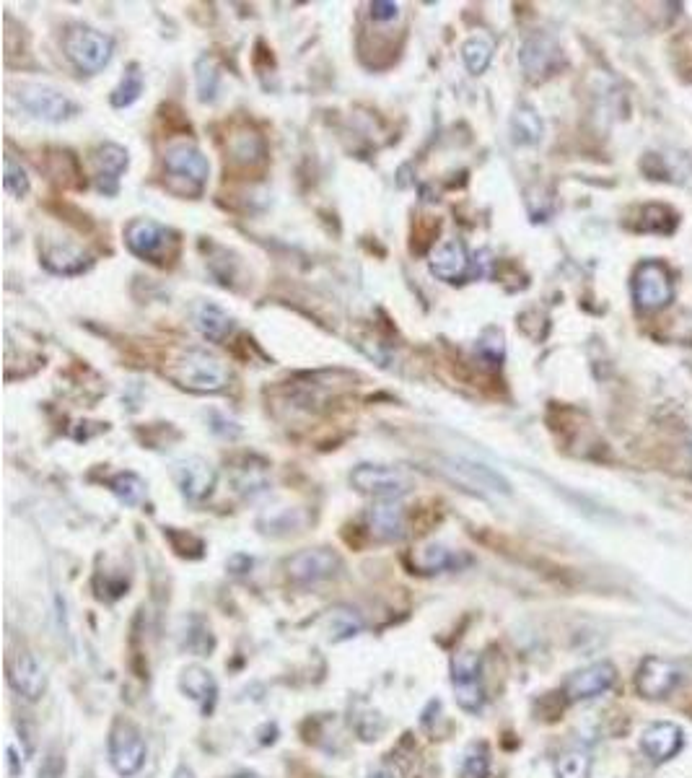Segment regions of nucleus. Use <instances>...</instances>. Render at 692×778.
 I'll list each match as a JSON object with an SVG mask.
<instances>
[{
  "label": "nucleus",
  "mask_w": 692,
  "mask_h": 778,
  "mask_svg": "<svg viewBox=\"0 0 692 778\" xmlns=\"http://www.w3.org/2000/svg\"><path fill=\"white\" fill-rule=\"evenodd\" d=\"M164 166L174 177L187 179V182H192L195 187H203L205 182H208V159L203 156V151H197L190 143H177V146L169 148L164 156Z\"/></svg>",
  "instance_id": "nucleus-16"
},
{
  "label": "nucleus",
  "mask_w": 692,
  "mask_h": 778,
  "mask_svg": "<svg viewBox=\"0 0 692 778\" xmlns=\"http://www.w3.org/2000/svg\"><path fill=\"white\" fill-rule=\"evenodd\" d=\"M462 58L464 65L470 68V73L480 76L490 65V60H493V42H490L488 37H483V34L467 39L462 47Z\"/></svg>",
  "instance_id": "nucleus-27"
},
{
  "label": "nucleus",
  "mask_w": 692,
  "mask_h": 778,
  "mask_svg": "<svg viewBox=\"0 0 692 778\" xmlns=\"http://www.w3.org/2000/svg\"><path fill=\"white\" fill-rule=\"evenodd\" d=\"M6 755H8V773H11V776H21V773H24V758H19V753H16V747L13 745H8Z\"/></svg>",
  "instance_id": "nucleus-37"
},
{
  "label": "nucleus",
  "mask_w": 692,
  "mask_h": 778,
  "mask_svg": "<svg viewBox=\"0 0 692 778\" xmlns=\"http://www.w3.org/2000/svg\"><path fill=\"white\" fill-rule=\"evenodd\" d=\"M65 52L83 73H99L112 60V39L91 26H73L65 34Z\"/></svg>",
  "instance_id": "nucleus-4"
},
{
  "label": "nucleus",
  "mask_w": 692,
  "mask_h": 778,
  "mask_svg": "<svg viewBox=\"0 0 692 778\" xmlns=\"http://www.w3.org/2000/svg\"><path fill=\"white\" fill-rule=\"evenodd\" d=\"M617 672L610 662H597L589 664L584 670L573 672L566 680V698L571 703L578 701H591V698L602 696L615 685Z\"/></svg>",
  "instance_id": "nucleus-14"
},
{
  "label": "nucleus",
  "mask_w": 692,
  "mask_h": 778,
  "mask_svg": "<svg viewBox=\"0 0 692 778\" xmlns=\"http://www.w3.org/2000/svg\"><path fill=\"white\" fill-rule=\"evenodd\" d=\"M591 773V755L586 750H568L555 763V776L558 778H589Z\"/></svg>",
  "instance_id": "nucleus-29"
},
{
  "label": "nucleus",
  "mask_w": 692,
  "mask_h": 778,
  "mask_svg": "<svg viewBox=\"0 0 692 778\" xmlns=\"http://www.w3.org/2000/svg\"><path fill=\"white\" fill-rule=\"evenodd\" d=\"M8 685L26 701H39L47 690L45 667L29 651H21L8 664Z\"/></svg>",
  "instance_id": "nucleus-15"
},
{
  "label": "nucleus",
  "mask_w": 692,
  "mask_h": 778,
  "mask_svg": "<svg viewBox=\"0 0 692 778\" xmlns=\"http://www.w3.org/2000/svg\"><path fill=\"white\" fill-rule=\"evenodd\" d=\"M148 747L143 734L130 721H115V727L109 732V763L120 776H135L140 768L146 766Z\"/></svg>",
  "instance_id": "nucleus-6"
},
{
  "label": "nucleus",
  "mask_w": 692,
  "mask_h": 778,
  "mask_svg": "<svg viewBox=\"0 0 692 778\" xmlns=\"http://www.w3.org/2000/svg\"><path fill=\"white\" fill-rule=\"evenodd\" d=\"M231 159L239 161V164H260L265 159V143L254 130H239L231 138Z\"/></svg>",
  "instance_id": "nucleus-26"
},
{
  "label": "nucleus",
  "mask_w": 692,
  "mask_h": 778,
  "mask_svg": "<svg viewBox=\"0 0 692 778\" xmlns=\"http://www.w3.org/2000/svg\"><path fill=\"white\" fill-rule=\"evenodd\" d=\"M172 778H195V773H192L190 766H179L177 771H174Z\"/></svg>",
  "instance_id": "nucleus-39"
},
{
  "label": "nucleus",
  "mask_w": 692,
  "mask_h": 778,
  "mask_svg": "<svg viewBox=\"0 0 692 778\" xmlns=\"http://www.w3.org/2000/svg\"><path fill=\"white\" fill-rule=\"evenodd\" d=\"M96 177H99V185L102 190L115 192L117 182H120L122 172L127 169V151L125 148L115 146V143H107L96 151Z\"/></svg>",
  "instance_id": "nucleus-22"
},
{
  "label": "nucleus",
  "mask_w": 692,
  "mask_h": 778,
  "mask_svg": "<svg viewBox=\"0 0 692 778\" xmlns=\"http://www.w3.org/2000/svg\"><path fill=\"white\" fill-rule=\"evenodd\" d=\"M682 729L677 724H669V721H659V724H651V727L643 729L641 734V747L643 753L654 763H664V760L674 758V755L682 750Z\"/></svg>",
  "instance_id": "nucleus-18"
},
{
  "label": "nucleus",
  "mask_w": 692,
  "mask_h": 778,
  "mask_svg": "<svg viewBox=\"0 0 692 778\" xmlns=\"http://www.w3.org/2000/svg\"><path fill=\"white\" fill-rule=\"evenodd\" d=\"M140 94H143V73H140L138 65H130V71L125 73L120 86L112 91V104L115 107H130L133 102H138Z\"/></svg>",
  "instance_id": "nucleus-30"
},
{
  "label": "nucleus",
  "mask_w": 692,
  "mask_h": 778,
  "mask_svg": "<svg viewBox=\"0 0 692 778\" xmlns=\"http://www.w3.org/2000/svg\"><path fill=\"white\" fill-rule=\"evenodd\" d=\"M477 351L483 353V356H488L490 364H498L503 358V338L498 335V332H485L483 340L477 343Z\"/></svg>",
  "instance_id": "nucleus-35"
},
{
  "label": "nucleus",
  "mask_w": 692,
  "mask_h": 778,
  "mask_svg": "<svg viewBox=\"0 0 692 778\" xmlns=\"http://www.w3.org/2000/svg\"><path fill=\"white\" fill-rule=\"evenodd\" d=\"M197 91H200L203 102H210L218 91V71L216 63L210 58H203L197 63Z\"/></svg>",
  "instance_id": "nucleus-33"
},
{
  "label": "nucleus",
  "mask_w": 692,
  "mask_h": 778,
  "mask_svg": "<svg viewBox=\"0 0 692 778\" xmlns=\"http://www.w3.org/2000/svg\"><path fill=\"white\" fill-rule=\"evenodd\" d=\"M369 778H397V773H394V771H389V768H381V771L371 773Z\"/></svg>",
  "instance_id": "nucleus-40"
},
{
  "label": "nucleus",
  "mask_w": 692,
  "mask_h": 778,
  "mask_svg": "<svg viewBox=\"0 0 692 778\" xmlns=\"http://www.w3.org/2000/svg\"><path fill=\"white\" fill-rule=\"evenodd\" d=\"M472 558L462 550L446 548V545L431 543L426 548H420L413 555V566L420 574H444V571H462L464 566H470Z\"/></svg>",
  "instance_id": "nucleus-20"
},
{
  "label": "nucleus",
  "mask_w": 692,
  "mask_h": 778,
  "mask_svg": "<svg viewBox=\"0 0 692 778\" xmlns=\"http://www.w3.org/2000/svg\"><path fill=\"white\" fill-rule=\"evenodd\" d=\"M361 628L363 623L356 613H350V610H335V613H332V633H337L335 638L358 636Z\"/></svg>",
  "instance_id": "nucleus-34"
},
{
  "label": "nucleus",
  "mask_w": 692,
  "mask_h": 778,
  "mask_svg": "<svg viewBox=\"0 0 692 778\" xmlns=\"http://www.w3.org/2000/svg\"><path fill=\"white\" fill-rule=\"evenodd\" d=\"M172 478L182 496H187L190 501H203L216 485V470L203 457H187V460L174 462Z\"/></svg>",
  "instance_id": "nucleus-13"
},
{
  "label": "nucleus",
  "mask_w": 692,
  "mask_h": 778,
  "mask_svg": "<svg viewBox=\"0 0 692 778\" xmlns=\"http://www.w3.org/2000/svg\"><path fill=\"white\" fill-rule=\"evenodd\" d=\"M542 130H545L542 117L537 115L532 107H527V104H521L514 112V117H511V133H514L516 143L534 146V143H540Z\"/></svg>",
  "instance_id": "nucleus-25"
},
{
  "label": "nucleus",
  "mask_w": 692,
  "mask_h": 778,
  "mask_svg": "<svg viewBox=\"0 0 692 778\" xmlns=\"http://www.w3.org/2000/svg\"><path fill=\"white\" fill-rule=\"evenodd\" d=\"M166 377L172 379L174 384H179L182 389L208 395V392H221V389H226V384H229V366L223 364L216 353L203 351V348H192V351H187L185 356L166 369Z\"/></svg>",
  "instance_id": "nucleus-1"
},
{
  "label": "nucleus",
  "mask_w": 692,
  "mask_h": 778,
  "mask_svg": "<svg viewBox=\"0 0 692 778\" xmlns=\"http://www.w3.org/2000/svg\"><path fill=\"white\" fill-rule=\"evenodd\" d=\"M109 488L120 501H125L127 506H138L143 498H146V483L135 475V472H120L115 478L109 480Z\"/></svg>",
  "instance_id": "nucleus-28"
},
{
  "label": "nucleus",
  "mask_w": 692,
  "mask_h": 778,
  "mask_svg": "<svg viewBox=\"0 0 692 778\" xmlns=\"http://www.w3.org/2000/svg\"><path fill=\"white\" fill-rule=\"evenodd\" d=\"M672 273L664 262L648 260L633 273V299L641 312H659L672 301Z\"/></svg>",
  "instance_id": "nucleus-2"
},
{
  "label": "nucleus",
  "mask_w": 692,
  "mask_h": 778,
  "mask_svg": "<svg viewBox=\"0 0 692 778\" xmlns=\"http://www.w3.org/2000/svg\"><path fill=\"white\" fill-rule=\"evenodd\" d=\"M343 568L340 555L327 548H309L288 558L286 571L288 579L296 584H317V581L332 579Z\"/></svg>",
  "instance_id": "nucleus-9"
},
{
  "label": "nucleus",
  "mask_w": 692,
  "mask_h": 778,
  "mask_svg": "<svg viewBox=\"0 0 692 778\" xmlns=\"http://www.w3.org/2000/svg\"><path fill=\"white\" fill-rule=\"evenodd\" d=\"M369 532L379 543H394L405 537V509L397 501H381L366 514Z\"/></svg>",
  "instance_id": "nucleus-19"
},
{
  "label": "nucleus",
  "mask_w": 692,
  "mask_h": 778,
  "mask_svg": "<svg viewBox=\"0 0 692 778\" xmlns=\"http://www.w3.org/2000/svg\"><path fill=\"white\" fill-rule=\"evenodd\" d=\"M371 16L376 21H394L400 16V3H392V0H376L371 3Z\"/></svg>",
  "instance_id": "nucleus-36"
},
{
  "label": "nucleus",
  "mask_w": 692,
  "mask_h": 778,
  "mask_svg": "<svg viewBox=\"0 0 692 778\" xmlns=\"http://www.w3.org/2000/svg\"><path fill=\"white\" fill-rule=\"evenodd\" d=\"M195 327L197 332L203 335L210 343H221V340L229 338L231 327H234V319L226 309H221L218 304H210V301H200L195 307Z\"/></svg>",
  "instance_id": "nucleus-21"
},
{
  "label": "nucleus",
  "mask_w": 692,
  "mask_h": 778,
  "mask_svg": "<svg viewBox=\"0 0 692 778\" xmlns=\"http://www.w3.org/2000/svg\"><path fill=\"white\" fill-rule=\"evenodd\" d=\"M470 270V255L459 239H446L439 247L433 249L431 255V273L446 283L462 281Z\"/></svg>",
  "instance_id": "nucleus-17"
},
{
  "label": "nucleus",
  "mask_w": 692,
  "mask_h": 778,
  "mask_svg": "<svg viewBox=\"0 0 692 778\" xmlns=\"http://www.w3.org/2000/svg\"><path fill=\"white\" fill-rule=\"evenodd\" d=\"M236 778H260V776H236Z\"/></svg>",
  "instance_id": "nucleus-41"
},
{
  "label": "nucleus",
  "mask_w": 692,
  "mask_h": 778,
  "mask_svg": "<svg viewBox=\"0 0 692 778\" xmlns=\"http://www.w3.org/2000/svg\"><path fill=\"white\" fill-rule=\"evenodd\" d=\"M86 260H89V257L83 255L78 247H70V244H55V247L47 249L45 255L47 268L60 275L81 273V270H86V265H89Z\"/></svg>",
  "instance_id": "nucleus-24"
},
{
  "label": "nucleus",
  "mask_w": 692,
  "mask_h": 778,
  "mask_svg": "<svg viewBox=\"0 0 692 778\" xmlns=\"http://www.w3.org/2000/svg\"><path fill=\"white\" fill-rule=\"evenodd\" d=\"M490 771V753L488 747L472 745L462 760V778H485Z\"/></svg>",
  "instance_id": "nucleus-31"
},
{
  "label": "nucleus",
  "mask_w": 692,
  "mask_h": 778,
  "mask_svg": "<svg viewBox=\"0 0 692 778\" xmlns=\"http://www.w3.org/2000/svg\"><path fill=\"white\" fill-rule=\"evenodd\" d=\"M58 776H60L58 760H55V755H50L45 766H42V771H39V778H58Z\"/></svg>",
  "instance_id": "nucleus-38"
},
{
  "label": "nucleus",
  "mask_w": 692,
  "mask_h": 778,
  "mask_svg": "<svg viewBox=\"0 0 692 778\" xmlns=\"http://www.w3.org/2000/svg\"><path fill=\"white\" fill-rule=\"evenodd\" d=\"M519 60L529 78H545L563 65V52H560V45L550 34L537 32L524 39V45L519 50Z\"/></svg>",
  "instance_id": "nucleus-10"
},
{
  "label": "nucleus",
  "mask_w": 692,
  "mask_h": 778,
  "mask_svg": "<svg viewBox=\"0 0 692 778\" xmlns=\"http://www.w3.org/2000/svg\"><path fill=\"white\" fill-rule=\"evenodd\" d=\"M451 685H454V693H457V703L477 714L485 703V688H483V659L480 654H472V651H462L457 657L451 659Z\"/></svg>",
  "instance_id": "nucleus-7"
},
{
  "label": "nucleus",
  "mask_w": 692,
  "mask_h": 778,
  "mask_svg": "<svg viewBox=\"0 0 692 778\" xmlns=\"http://www.w3.org/2000/svg\"><path fill=\"white\" fill-rule=\"evenodd\" d=\"M19 102L26 112L47 122H63L76 112V104L63 91L42 86V83H26L19 89Z\"/></svg>",
  "instance_id": "nucleus-8"
},
{
  "label": "nucleus",
  "mask_w": 692,
  "mask_h": 778,
  "mask_svg": "<svg viewBox=\"0 0 692 778\" xmlns=\"http://www.w3.org/2000/svg\"><path fill=\"white\" fill-rule=\"evenodd\" d=\"M350 483L356 491L381 498V501H394L413 488V480L405 470L387 465H358L350 472Z\"/></svg>",
  "instance_id": "nucleus-5"
},
{
  "label": "nucleus",
  "mask_w": 692,
  "mask_h": 778,
  "mask_svg": "<svg viewBox=\"0 0 692 778\" xmlns=\"http://www.w3.org/2000/svg\"><path fill=\"white\" fill-rule=\"evenodd\" d=\"M125 242L133 255L143 257V260L161 262L166 247L172 242V231L151 221V218H138V221L127 226Z\"/></svg>",
  "instance_id": "nucleus-12"
},
{
  "label": "nucleus",
  "mask_w": 692,
  "mask_h": 778,
  "mask_svg": "<svg viewBox=\"0 0 692 778\" xmlns=\"http://www.w3.org/2000/svg\"><path fill=\"white\" fill-rule=\"evenodd\" d=\"M3 169H6V172H3V185H6V190L11 192L13 198H24L26 192H29V177H26L24 166L8 154L6 161H3Z\"/></svg>",
  "instance_id": "nucleus-32"
},
{
  "label": "nucleus",
  "mask_w": 692,
  "mask_h": 778,
  "mask_svg": "<svg viewBox=\"0 0 692 778\" xmlns=\"http://www.w3.org/2000/svg\"><path fill=\"white\" fill-rule=\"evenodd\" d=\"M436 465H439L441 475H446L467 491L488 493V496H508L511 493L508 480L498 475L496 470H490L488 465H480V462L464 460V457H444Z\"/></svg>",
  "instance_id": "nucleus-3"
},
{
  "label": "nucleus",
  "mask_w": 692,
  "mask_h": 778,
  "mask_svg": "<svg viewBox=\"0 0 692 778\" xmlns=\"http://www.w3.org/2000/svg\"><path fill=\"white\" fill-rule=\"evenodd\" d=\"M680 680L682 672L677 670V664L659 657H648L646 662L638 667L635 688H638V693H641L643 698H667L677 690Z\"/></svg>",
  "instance_id": "nucleus-11"
},
{
  "label": "nucleus",
  "mask_w": 692,
  "mask_h": 778,
  "mask_svg": "<svg viewBox=\"0 0 692 778\" xmlns=\"http://www.w3.org/2000/svg\"><path fill=\"white\" fill-rule=\"evenodd\" d=\"M690 452H692V444H690Z\"/></svg>",
  "instance_id": "nucleus-42"
},
{
  "label": "nucleus",
  "mask_w": 692,
  "mask_h": 778,
  "mask_svg": "<svg viewBox=\"0 0 692 778\" xmlns=\"http://www.w3.org/2000/svg\"><path fill=\"white\" fill-rule=\"evenodd\" d=\"M179 685H182V690H185V696H190L192 701L203 706V711H210L213 703H216L218 698L216 680H213V675H210L208 670L197 667V664H192V667H187V670L182 672Z\"/></svg>",
  "instance_id": "nucleus-23"
}]
</instances>
